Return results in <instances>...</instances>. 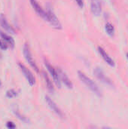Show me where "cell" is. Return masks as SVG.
<instances>
[{"mask_svg":"<svg viewBox=\"0 0 128 129\" xmlns=\"http://www.w3.org/2000/svg\"><path fill=\"white\" fill-rule=\"evenodd\" d=\"M75 2L77 3L78 6L80 8H84V2L83 0H75Z\"/></svg>","mask_w":128,"mask_h":129,"instance_id":"obj_20","label":"cell"},{"mask_svg":"<svg viewBox=\"0 0 128 129\" xmlns=\"http://www.w3.org/2000/svg\"><path fill=\"white\" fill-rule=\"evenodd\" d=\"M6 127L9 129H14L16 128V125L13 122H8L6 124Z\"/></svg>","mask_w":128,"mask_h":129,"instance_id":"obj_19","label":"cell"},{"mask_svg":"<svg viewBox=\"0 0 128 129\" xmlns=\"http://www.w3.org/2000/svg\"><path fill=\"white\" fill-rule=\"evenodd\" d=\"M0 25L4 29V30H5L7 33H10V34H12V35L15 34L14 29L8 23V20H6V18L3 15L0 16Z\"/></svg>","mask_w":128,"mask_h":129,"instance_id":"obj_12","label":"cell"},{"mask_svg":"<svg viewBox=\"0 0 128 129\" xmlns=\"http://www.w3.org/2000/svg\"><path fill=\"white\" fill-rule=\"evenodd\" d=\"M8 48V44L4 40V39H0V48L2 50H6Z\"/></svg>","mask_w":128,"mask_h":129,"instance_id":"obj_17","label":"cell"},{"mask_svg":"<svg viewBox=\"0 0 128 129\" xmlns=\"http://www.w3.org/2000/svg\"><path fill=\"white\" fill-rule=\"evenodd\" d=\"M29 2H30V4H31L32 8L36 12V14L38 16H40L41 18H43L45 20L48 21L47 12L41 8V6L39 5V3L38 2V1L37 0H29Z\"/></svg>","mask_w":128,"mask_h":129,"instance_id":"obj_8","label":"cell"},{"mask_svg":"<svg viewBox=\"0 0 128 129\" xmlns=\"http://www.w3.org/2000/svg\"><path fill=\"white\" fill-rule=\"evenodd\" d=\"M14 114L16 115V116H17L18 117V119H20V120H22L23 122H28V120H27V119L26 118V117H24L23 116H22L18 111H16V110H14Z\"/></svg>","mask_w":128,"mask_h":129,"instance_id":"obj_18","label":"cell"},{"mask_svg":"<svg viewBox=\"0 0 128 129\" xmlns=\"http://www.w3.org/2000/svg\"><path fill=\"white\" fill-rule=\"evenodd\" d=\"M2 85V82H1V80H0V86Z\"/></svg>","mask_w":128,"mask_h":129,"instance_id":"obj_21","label":"cell"},{"mask_svg":"<svg viewBox=\"0 0 128 129\" xmlns=\"http://www.w3.org/2000/svg\"><path fill=\"white\" fill-rule=\"evenodd\" d=\"M98 52L100 54V55L101 56V57L104 60V61L110 67H114L115 66V63L114 61V60L109 55V54L100 46L98 47Z\"/></svg>","mask_w":128,"mask_h":129,"instance_id":"obj_9","label":"cell"},{"mask_svg":"<svg viewBox=\"0 0 128 129\" xmlns=\"http://www.w3.org/2000/svg\"><path fill=\"white\" fill-rule=\"evenodd\" d=\"M43 76H44V79H45V83H46V85H47V88H48V91L52 92V93L54 92V88L53 83L51 81V79L48 77V76L47 75V73L43 72Z\"/></svg>","mask_w":128,"mask_h":129,"instance_id":"obj_14","label":"cell"},{"mask_svg":"<svg viewBox=\"0 0 128 129\" xmlns=\"http://www.w3.org/2000/svg\"><path fill=\"white\" fill-rule=\"evenodd\" d=\"M127 60H128V53L127 54Z\"/></svg>","mask_w":128,"mask_h":129,"instance_id":"obj_22","label":"cell"},{"mask_svg":"<svg viewBox=\"0 0 128 129\" xmlns=\"http://www.w3.org/2000/svg\"><path fill=\"white\" fill-rule=\"evenodd\" d=\"M0 36H1V37H2V39H4V40L8 44V45H10L12 48L14 47L15 42H14V39H13L11 36H10L9 35H7L6 33H2V31H0Z\"/></svg>","mask_w":128,"mask_h":129,"instance_id":"obj_13","label":"cell"},{"mask_svg":"<svg viewBox=\"0 0 128 129\" xmlns=\"http://www.w3.org/2000/svg\"><path fill=\"white\" fill-rule=\"evenodd\" d=\"M45 102L48 104V107L55 113L57 114L60 118H63L64 117V114L63 113V112L61 111V110L58 107V106L56 104V103L48 96H45Z\"/></svg>","mask_w":128,"mask_h":129,"instance_id":"obj_6","label":"cell"},{"mask_svg":"<svg viewBox=\"0 0 128 129\" xmlns=\"http://www.w3.org/2000/svg\"><path fill=\"white\" fill-rule=\"evenodd\" d=\"M94 74L95 75V76L103 84L110 86V87H114V84L112 82V81L111 80L110 78H109L105 73L103 72V70L100 68V67H95L94 70Z\"/></svg>","mask_w":128,"mask_h":129,"instance_id":"obj_2","label":"cell"},{"mask_svg":"<svg viewBox=\"0 0 128 129\" xmlns=\"http://www.w3.org/2000/svg\"><path fill=\"white\" fill-rule=\"evenodd\" d=\"M58 71V73H59V76H60V82L67 88H69V89H72L73 88V84L72 82H71V80L69 79V78L67 76V75L63 72L61 70H57Z\"/></svg>","mask_w":128,"mask_h":129,"instance_id":"obj_11","label":"cell"},{"mask_svg":"<svg viewBox=\"0 0 128 129\" xmlns=\"http://www.w3.org/2000/svg\"><path fill=\"white\" fill-rule=\"evenodd\" d=\"M91 10L94 15L100 16L102 12V4L100 0H91Z\"/></svg>","mask_w":128,"mask_h":129,"instance_id":"obj_10","label":"cell"},{"mask_svg":"<svg viewBox=\"0 0 128 129\" xmlns=\"http://www.w3.org/2000/svg\"><path fill=\"white\" fill-rule=\"evenodd\" d=\"M45 66L46 67V69L48 70V71L49 72V73L51 74V76H52V79L54 82V83L56 84V85L60 88H61V82L60 79V76H59V73L58 71L56 70V69H54L48 62L45 61Z\"/></svg>","mask_w":128,"mask_h":129,"instance_id":"obj_5","label":"cell"},{"mask_svg":"<svg viewBox=\"0 0 128 129\" xmlns=\"http://www.w3.org/2000/svg\"><path fill=\"white\" fill-rule=\"evenodd\" d=\"M19 67H20L22 73L23 74V76L26 79V80H27L28 83L29 84V85L30 86L34 85L35 83V79L34 76L32 75V73H31V71L29 69H27V67H26L22 63H19Z\"/></svg>","mask_w":128,"mask_h":129,"instance_id":"obj_7","label":"cell"},{"mask_svg":"<svg viewBox=\"0 0 128 129\" xmlns=\"http://www.w3.org/2000/svg\"><path fill=\"white\" fill-rule=\"evenodd\" d=\"M78 78L80 79V80L93 93H94L97 97H100V98L102 97V91L100 89V88L98 87V85L96 84V82H94V81H93L90 77H88V76H86L84 73H82L81 71L78 72Z\"/></svg>","mask_w":128,"mask_h":129,"instance_id":"obj_1","label":"cell"},{"mask_svg":"<svg viewBox=\"0 0 128 129\" xmlns=\"http://www.w3.org/2000/svg\"><path fill=\"white\" fill-rule=\"evenodd\" d=\"M46 12H47V15H48V22H49L51 23V25L55 29H62V25H61L59 19L56 16V14H54V11L52 9H51V8H48L47 9Z\"/></svg>","mask_w":128,"mask_h":129,"instance_id":"obj_4","label":"cell"},{"mask_svg":"<svg viewBox=\"0 0 128 129\" xmlns=\"http://www.w3.org/2000/svg\"><path fill=\"white\" fill-rule=\"evenodd\" d=\"M17 96V92L14 89H10L6 92V97L8 98H14Z\"/></svg>","mask_w":128,"mask_h":129,"instance_id":"obj_16","label":"cell"},{"mask_svg":"<svg viewBox=\"0 0 128 129\" xmlns=\"http://www.w3.org/2000/svg\"><path fill=\"white\" fill-rule=\"evenodd\" d=\"M105 29H106V33L111 36V37H113L115 36V28H114V26L111 23H106V25H105Z\"/></svg>","mask_w":128,"mask_h":129,"instance_id":"obj_15","label":"cell"},{"mask_svg":"<svg viewBox=\"0 0 128 129\" xmlns=\"http://www.w3.org/2000/svg\"><path fill=\"white\" fill-rule=\"evenodd\" d=\"M23 56L26 60V62L29 64V66L36 72V73H39V70H38V67L37 66V64L35 63L33 57H32V53L30 51V49H29V47L28 46L27 44H26L24 46H23Z\"/></svg>","mask_w":128,"mask_h":129,"instance_id":"obj_3","label":"cell"}]
</instances>
